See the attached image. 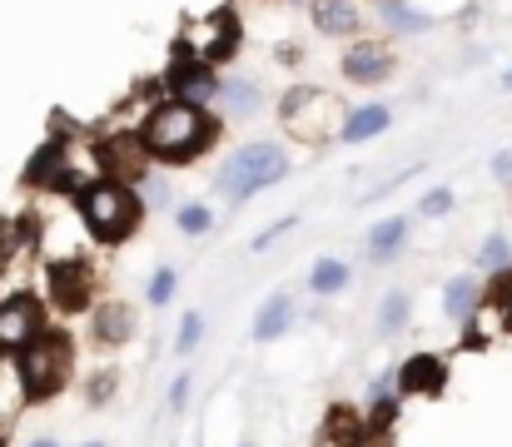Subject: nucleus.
<instances>
[{
  "label": "nucleus",
  "instance_id": "nucleus-30",
  "mask_svg": "<svg viewBox=\"0 0 512 447\" xmlns=\"http://www.w3.org/2000/svg\"><path fill=\"white\" fill-rule=\"evenodd\" d=\"M110 393H115V378H95V393H90V403H110Z\"/></svg>",
  "mask_w": 512,
  "mask_h": 447
},
{
  "label": "nucleus",
  "instance_id": "nucleus-16",
  "mask_svg": "<svg viewBox=\"0 0 512 447\" xmlns=\"http://www.w3.org/2000/svg\"><path fill=\"white\" fill-rule=\"evenodd\" d=\"M408 229H413V224H408V214H393V219H383V224L368 234V254H373V259H393V254L408 244Z\"/></svg>",
  "mask_w": 512,
  "mask_h": 447
},
{
  "label": "nucleus",
  "instance_id": "nucleus-20",
  "mask_svg": "<svg viewBox=\"0 0 512 447\" xmlns=\"http://www.w3.org/2000/svg\"><path fill=\"white\" fill-rule=\"evenodd\" d=\"M478 264H483L488 274H503V269H512V244H508V234H488V244L478 249Z\"/></svg>",
  "mask_w": 512,
  "mask_h": 447
},
{
  "label": "nucleus",
  "instance_id": "nucleus-15",
  "mask_svg": "<svg viewBox=\"0 0 512 447\" xmlns=\"http://www.w3.org/2000/svg\"><path fill=\"white\" fill-rule=\"evenodd\" d=\"M388 105H363V110H348V120H343V145H363V140H373V135H383L388 130Z\"/></svg>",
  "mask_w": 512,
  "mask_h": 447
},
{
  "label": "nucleus",
  "instance_id": "nucleus-34",
  "mask_svg": "<svg viewBox=\"0 0 512 447\" xmlns=\"http://www.w3.org/2000/svg\"><path fill=\"white\" fill-rule=\"evenodd\" d=\"M0 447H5V443H0Z\"/></svg>",
  "mask_w": 512,
  "mask_h": 447
},
{
  "label": "nucleus",
  "instance_id": "nucleus-5",
  "mask_svg": "<svg viewBox=\"0 0 512 447\" xmlns=\"http://www.w3.org/2000/svg\"><path fill=\"white\" fill-rule=\"evenodd\" d=\"M289 174V154L279 145H249V149H234L229 159H224V169H219V189H224V199H249V194H259V189H269V184H279Z\"/></svg>",
  "mask_w": 512,
  "mask_h": 447
},
{
  "label": "nucleus",
  "instance_id": "nucleus-4",
  "mask_svg": "<svg viewBox=\"0 0 512 447\" xmlns=\"http://www.w3.org/2000/svg\"><path fill=\"white\" fill-rule=\"evenodd\" d=\"M20 388H25V398L30 403H45V398H55L60 393V383L70 378V343L60 338V333H40V338H30L20 353Z\"/></svg>",
  "mask_w": 512,
  "mask_h": 447
},
{
  "label": "nucleus",
  "instance_id": "nucleus-24",
  "mask_svg": "<svg viewBox=\"0 0 512 447\" xmlns=\"http://www.w3.org/2000/svg\"><path fill=\"white\" fill-rule=\"evenodd\" d=\"M199 338H204V318H199V313H184L179 338H174V353H194V348H199Z\"/></svg>",
  "mask_w": 512,
  "mask_h": 447
},
{
  "label": "nucleus",
  "instance_id": "nucleus-21",
  "mask_svg": "<svg viewBox=\"0 0 512 447\" xmlns=\"http://www.w3.org/2000/svg\"><path fill=\"white\" fill-rule=\"evenodd\" d=\"M408 308H413V298L403 294V289H393V294L383 298V313H378V328H383V333H398V328L408 323Z\"/></svg>",
  "mask_w": 512,
  "mask_h": 447
},
{
  "label": "nucleus",
  "instance_id": "nucleus-32",
  "mask_svg": "<svg viewBox=\"0 0 512 447\" xmlns=\"http://www.w3.org/2000/svg\"><path fill=\"white\" fill-rule=\"evenodd\" d=\"M503 90H512V70H508V75H503Z\"/></svg>",
  "mask_w": 512,
  "mask_h": 447
},
{
  "label": "nucleus",
  "instance_id": "nucleus-7",
  "mask_svg": "<svg viewBox=\"0 0 512 447\" xmlns=\"http://www.w3.org/2000/svg\"><path fill=\"white\" fill-rule=\"evenodd\" d=\"M393 70H398V60H393V50L383 40H358L343 55V75L353 85H383V80H393Z\"/></svg>",
  "mask_w": 512,
  "mask_h": 447
},
{
  "label": "nucleus",
  "instance_id": "nucleus-17",
  "mask_svg": "<svg viewBox=\"0 0 512 447\" xmlns=\"http://www.w3.org/2000/svg\"><path fill=\"white\" fill-rule=\"evenodd\" d=\"M443 308H448V318L468 323V318L478 313V279H473V274L448 279V289H443Z\"/></svg>",
  "mask_w": 512,
  "mask_h": 447
},
{
  "label": "nucleus",
  "instance_id": "nucleus-25",
  "mask_svg": "<svg viewBox=\"0 0 512 447\" xmlns=\"http://www.w3.org/2000/svg\"><path fill=\"white\" fill-rule=\"evenodd\" d=\"M453 209V189H428L423 199H418V214L423 219H438V214H448Z\"/></svg>",
  "mask_w": 512,
  "mask_h": 447
},
{
  "label": "nucleus",
  "instance_id": "nucleus-28",
  "mask_svg": "<svg viewBox=\"0 0 512 447\" xmlns=\"http://www.w3.org/2000/svg\"><path fill=\"white\" fill-rule=\"evenodd\" d=\"M189 388H194V378H189V373H184V378H174V388H170V408L174 413L189 403Z\"/></svg>",
  "mask_w": 512,
  "mask_h": 447
},
{
  "label": "nucleus",
  "instance_id": "nucleus-22",
  "mask_svg": "<svg viewBox=\"0 0 512 447\" xmlns=\"http://www.w3.org/2000/svg\"><path fill=\"white\" fill-rule=\"evenodd\" d=\"M219 100H224L229 110H239V115H244V110H254V105H259V90H254L249 80H229V85H219Z\"/></svg>",
  "mask_w": 512,
  "mask_h": 447
},
{
  "label": "nucleus",
  "instance_id": "nucleus-8",
  "mask_svg": "<svg viewBox=\"0 0 512 447\" xmlns=\"http://www.w3.org/2000/svg\"><path fill=\"white\" fill-rule=\"evenodd\" d=\"M170 90L184 95V100H209V95H219L209 60H204V55H189L184 45H179V60L170 65Z\"/></svg>",
  "mask_w": 512,
  "mask_h": 447
},
{
  "label": "nucleus",
  "instance_id": "nucleus-27",
  "mask_svg": "<svg viewBox=\"0 0 512 447\" xmlns=\"http://www.w3.org/2000/svg\"><path fill=\"white\" fill-rule=\"evenodd\" d=\"M289 229H294V219H279V224H269V229H264V234H259V239H254V244H249V249H254V254H259V249H269V244H274V239H284V234H289Z\"/></svg>",
  "mask_w": 512,
  "mask_h": 447
},
{
  "label": "nucleus",
  "instance_id": "nucleus-2",
  "mask_svg": "<svg viewBox=\"0 0 512 447\" xmlns=\"http://www.w3.org/2000/svg\"><path fill=\"white\" fill-rule=\"evenodd\" d=\"M279 120H284L289 140H299V145H329V140H343V120H348V110H343L329 90H319V85H299V90L284 95Z\"/></svg>",
  "mask_w": 512,
  "mask_h": 447
},
{
  "label": "nucleus",
  "instance_id": "nucleus-23",
  "mask_svg": "<svg viewBox=\"0 0 512 447\" xmlns=\"http://www.w3.org/2000/svg\"><path fill=\"white\" fill-rule=\"evenodd\" d=\"M174 224H179V229H184V234H204V229H209V224H214V214H209V204H184V209H179V219H174Z\"/></svg>",
  "mask_w": 512,
  "mask_h": 447
},
{
  "label": "nucleus",
  "instance_id": "nucleus-6",
  "mask_svg": "<svg viewBox=\"0 0 512 447\" xmlns=\"http://www.w3.org/2000/svg\"><path fill=\"white\" fill-rule=\"evenodd\" d=\"M40 333H45V323H40V303L35 298L30 294L0 298V353H20Z\"/></svg>",
  "mask_w": 512,
  "mask_h": 447
},
{
  "label": "nucleus",
  "instance_id": "nucleus-29",
  "mask_svg": "<svg viewBox=\"0 0 512 447\" xmlns=\"http://www.w3.org/2000/svg\"><path fill=\"white\" fill-rule=\"evenodd\" d=\"M493 174H498L503 184H512V149H503V154L493 159Z\"/></svg>",
  "mask_w": 512,
  "mask_h": 447
},
{
  "label": "nucleus",
  "instance_id": "nucleus-11",
  "mask_svg": "<svg viewBox=\"0 0 512 447\" xmlns=\"http://www.w3.org/2000/svg\"><path fill=\"white\" fill-rule=\"evenodd\" d=\"M45 279H50V303L55 308H65V313L85 308V298H90V269H80V264H50Z\"/></svg>",
  "mask_w": 512,
  "mask_h": 447
},
{
  "label": "nucleus",
  "instance_id": "nucleus-31",
  "mask_svg": "<svg viewBox=\"0 0 512 447\" xmlns=\"http://www.w3.org/2000/svg\"><path fill=\"white\" fill-rule=\"evenodd\" d=\"M30 447H60V443L55 438H40V443H30Z\"/></svg>",
  "mask_w": 512,
  "mask_h": 447
},
{
  "label": "nucleus",
  "instance_id": "nucleus-18",
  "mask_svg": "<svg viewBox=\"0 0 512 447\" xmlns=\"http://www.w3.org/2000/svg\"><path fill=\"white\" fill-rule=\"evenodd\" d=\"M378 15H383L393 30H403V35H423V30H433V15H423V10L408 5V0H378Z\"/></svg>",
  "mask_w": 512,
  "mask_h": 447
},
{
  "label": "nucleus",
  "instance_id": "nucleus-14",
  "mask_svg": "<svg viewBox=\"0 0 512 447\" xmlns=\"http://www.w3.org/2000/svg\"><path fill=\"white\" fill-rule=\"evenodd\" d=\"M90 333H95L105 348H120V343H130V333H135V318H130V308H125V303H100V308H95V323H90Z\"/></svg>",
  "mask_w": 512,
  "mask_h": 447
},
{
  "label": "nucleus",
  "instance_id": "nucleus-12",
  "mask_svg": "<svg viewBox=\"0 0 512 447\" xmlns=\"http://www.w3.org/2000/svg\"><path fill=\"white\" fill-rule=\"evenodd\" d=\"M289 323H294V298H289V289H279V294H269V303L259 308L249 338H254V343H274V338L289 333Z\"/></svg>",
  "mask_w": 512,
  "mask_h": 447
},
{
  "label": "nucleus",
  "instance_id": "nucleus-10",
  "mask_svg": "<svg viewBox=\"0 0 512 447\" xmlns=\"http://www.w3.org/2000/svg\"><path fill=\"white\" fill-rule=\"evenodd\" d=\"M145 159H155L150 149H145V140L140 135H120V140H110V145L100 149V169L110 174V179H140L145 174Z\"/></svg>",
  "mask_w": 512,
  "mask_h": 447
},
{
  "label": "nucleus",
  "instance_id": "nucleus-3",
  "mask_svg": "<svg viewBox=\"0 0 512 447\" xmlns=\"http://www.w3.org/2000/svg\"><path fill=\"white\" fill-rule=\"evenodd\" d=\"M80 214H85V224L100 244H120L140 224V199L125 194L120 179H95V184L80 189Z\"/></svg>",
  "mask_w": 512,
  "mask_h": 447
},
{
  "label": "nucleus",
  "instance_id": "nucleus-13",
  "mask_svg": "<svg viewBox=\"0 0 512 447\" xmlns=\"http://www.w3.org/2000/svg\"><path fill=\"white\" fill-rule=\"evenodd\" d=\"M314 25L324 35H358L363 30V5L358 0H314Z\"/></svg>",
  "mask_w": 512,
  "mask_h": 447
},
{
  "label": "nucleus",
  "instance_id": "nucleus-9",
  "mask_svg": "<svg viewBox=\"0 0 512 447\" xmlns=\"http://www.w3.org/2000/svg\"><path fill=\"white\" fill-rule=\"evenodd\" d=\"M443 388H448V368H443L438 353H413V358L398 368V393H403V398H408V393L433 398V393H443Z\"/></svg>",
  "mask_w": 512,
  "mask_h": 447
},
{
  "label": "nucleus",
  "instance_id": "nucleus-33",
  "mask_svg": "<svg viewBox=\"0 0 512 447\" xmlns=\"http://www.w3.org/2000/svg\"><path fill=\"white\" fill-rule=\"evenodd\" d=\"M85 447H105V443H85Z\"/></svg>",
  "mask_w": 512,
  "mask_h": 447
},
{
  "label": "nucleus",
  "instance_id": "nucleus-1",
  "mask_svg": "<svg viewBox=\"0 0 512 447\" xmlns=\"http://www.w3.org/2000/svg\"><path fill=\"white\" fill-rule=\"evenodd\" d=\"M140 140H145V149H150L155 159H165V164H189L199 149L214 140V125H209V115L199 110V100L170 95V100H160V105L150 110Z\"/></svg>",
  "mask_w": 512,
  "mask_h": 447
},
{
  "label": "nucleus",
  "instance_id": "nucleus-19",
  "mask_svg": "<svg viewBox=\"0 0 512 447\" xmlns=\"http://www.w3.org/2000/svg\"><path fill=\"white\" fill-rule=\"evenodd\" d=\"M309 284H314V294H339L343 284H348V264H339V259H319L314 274H309Z\"/></svg>",
  "mask_w": 512,
  "mask_h": 447
},
{
  "label": "nucleus",
  "instance_id": "nucleus-26",
  "mask_svg": "<svg viewBox=\"0 0 512 447\" xmlns=\"http://www.w3.org/2000/svg\"><path fill=\"white\" fill-rule=\"evenodd\" d=\"M174 289H179V279H174V269H160V274L150 279V303H155V308H165V303H170V298H174Z\"/></svg>",
  "mask_w": 512,
  "mask_h": 447
}]
</instances>
